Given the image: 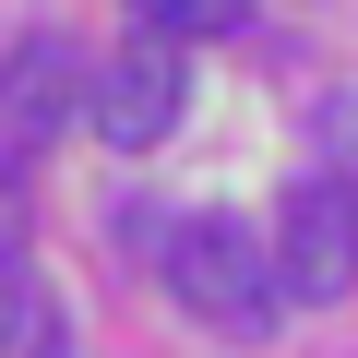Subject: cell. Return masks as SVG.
<instances>
[{"instance_id":"obj_4","label":"cell","mask_w":358,"mask_h":358,"mask_svg":"<svg viewBox=\"0 0 358 358\" xmlns=\"http://www.w3.org/2000/svg\"><path fill=\"white\" fill-rule=\"evenodd\" d=\"M0 120H13L24 143H48V131L96 120V60H84L72 36H24L13 60H0Z\"/></svg>"},{"instance_id":"obj_6","label":"cell","mask_w":358,"mask_h":358,"mask_svg":"<svg viewBox=\"0 0 358 358\" xmlns=\"http://www.w3.org/2000/svg\"><path fill=\"white\" fill-rule=\"evenodd\" d=\"M131 24L143 36H239L251 0H131Z\"/></svg>"},{"instance_id":"obj_2","label":"cell","mask_w":358,"mask_h":358,"mask_svg":"<svg viewBox=\"0 0 358 358\" xmlns=\"http://www.w3.org/2000/svg\"><path fill=\"white\" fill-rule=\"evenodd\" d=\"M179 120H192V60H179V36H143V48H120L108 72H96V143H120V155H155Z\"/></svg>"},{"instance_id":"obj_5","label":"cell","mask_w":358,"mask_h":358,"mask_svg":"<svg viewBox=\"0 0 358 358\" xmlns=\"http://www.w3.org/2000/svg\"><path fill=\"white\" fill-rule=\"evenodd\" d=\"M0 358H72V322L24 251H0Z\"/></svg>"},{"instance_id":"obj_1","label":"cell","mask_w":358,"mask_h":358,"mask_svg":"<svg viewBox=\"0 0 358 358\" xmlns=\"http://www.w3.org/2000/svg\"><path fill=\"white\" fill-rule=\"evenodd\" d=\"M155 275H167V299L179 310H203L215 334H275V310H287V263L239 227V215H179L167 239H155Z\"/></svg>"},{"instance_id":"obj_7","label":"cell","mask_w":358,"mask_h":358,"mask_svg":"<svg viewBox=\"0 0 358 358\" xmlns=\"http://www.w3.org/2000/svg\"><path fill=\"white\" fill-rule=\"evenodd\" d=\"M0 251H24V167L0 155Z\"/></svg>"},{"instance_id":"obj_3","label":"cell","mask_w":358,"mask_h":358,"mask_svg":"<svg viewBox=\"0 0 358 358\" xmlns=\"http://www.w3.org/2000/svg\"><path fill=\"white\" fill-rule=\"evenodd\" d=\"M275 263H287V299H346L358 287V192L346 179H299L275 203Z\"/></svg>"}]
</instances>
